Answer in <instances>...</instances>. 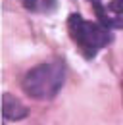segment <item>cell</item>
Returning a JSON list of instances; mask_svg holds the SVG:
<instances>
[{"mask_svg": "<svg viewBox=\"0 0 123 125\" xmlns=\"http://www.w3.org/2000/svg\"><path fill=\"white\" fill-rule=\"evenodd\" d=\"M65 83L63 62H48L29 69L21 81L23 93L35 100H50L62 91Z\"/></svg>", "mask_w": 123, "mask_h": 125, "instance_id": "6da1fadb", "label": "cell"}, {"mask_svg": "<svg viewBox=\"0 0 123 125\" xmlns=\"http://www.w3.org/2000/svg\"><path fill=\"white\" fill-rule=\"evenodd\" d=\"M67 31L71 35L73 42L77 44L79 52L87 58L92 60L104 46L112 42V29L102 25L100 21H89L79 14H71L67 17Z\"/></svg>", "mask_w": 123, "mask_h": 125, "instance_id": "7a4b0ae2", "label": "cell"}, {"mask_svg": "<svg viewBox=\"0 0 123 125\" xmlns=\"http://www.w3.org/2000/svg\"><path fill=\"white\" fill-rule=\"evenodd\" d=\"M96 17L108 29H123V0H110L106 6L100 0H91Z\"/></svg>", "mask_w": 123, "mask_h": 125, "instance_id": "3957f363", "label": "cell"}, {"mask_svg": "<svg viewBox=\"0 0 123 125\" xmlns=\"http://www.w3.org/2000/svg\"><path fill=\"white\" fill-rule=\"evenodd\" d=\"M2 115L10 121H19L29 115V108L14 94H2Z\"/></svg>", "mask_w": 123, "mask_h": 125, "instance_id": "277c9868", "label": "cell"}, {"mask_svg": "<svg viewBox=\"0 0 123 125\" xmlns=\"http://www.w3.org/2000/svg\"><path fill=\"white\" fill-rule=\"evenodd\" d=\"M23 6L35 14H54L58 10V0H21Z\"/></svg>", "mask_w": 123, "mask_h": 125, "instance_id": "5b68a950", "label": "cell"}]
</instances>
